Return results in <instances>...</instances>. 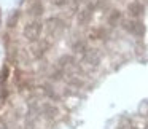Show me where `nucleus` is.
Instances as JSON below:
<instances>
[{"mask_svg":"<svg viewBox=\"0 0 148 129\" xmlns=\"http://www.w3.org/2000/svg\"><path fill=\"white\" fill-rule=\"evenodd\" d=\"M42 30H43V26L40 21H32L29 23L26 27H24V37H26L29 42H37L42 35Z\"/></svg>","mask_w":148,"mask_h":129,"instance_id":"f257e3e1","label":"nucleus"},{"mask_svg":"<svg viewBox=\"0 0 148 129\" xmlns=\"http://www.w3.org/2000/svg\"><path fill=\"white\" fill-rule=\"evenodd\" d=\"M64 30V23L59 18H49L46 21V32L49 37H56Z\"/></svg>","mask_w":148,"mask_h":129,"instance_id":"f03ea898","label":"nucleus"},{"mask_svg":"<svg viewBox=\"0 0 148 129\" xmlns=\"http://www.w3.org/2000/svg\"><path fill=\"white\" fill-rule=\"evenodd\" d=\"M83 62L88 65H91V67H97L99 62H100V58L94 49H89V51H86L83 54Z\"/></svg>","mask_w":148,"mask_h":129,"instance_id":"7ed1b4c3","label":"nucleus"},{"mask_svg":"<svg viewBox=\"0 0 148 129\" xmlns=\"http://www.w3.org/2000/svg\"><path fill=\"white\" fill-rule=\"evenodd\" d=\"M48 48H49V43L46 40H37V45L34 46V56L35 58H42L48 51Z\"/></svg>","mask_w":148,"mask_h":129,"instance_id":"20e7f679","label":"nucleus"},{"mask_svg":"<svg viewBox=\"0 0 148 129\" xmlns=\"http://www.w3.org/2000/svg\"><path fill=\"white\" fill-rule=\"evenodd\" d=\"M29 13L34 14V16H37V18L42 16L43 14V5H42L40 0H34L32 5H30V8H29Z\"/></svg>","mask_w":148,"mask_h":129,"instance_id":"39448f33","label":"nucleus"},{"mask_svg":"<svg viewBox=\"0 0 148 129\" xmlns=\"http://www.w3.org/2000/svg\"><path fill=\"white\" fill-rule=\"evenodd\" d=\"M129 13H131L132 16H140V14L143 13V7H142V3H138V2L131 3L129 5Z\"/></svg>","mask_w":148,"mask_h":129,"instance_id":"423d86ee","label":"nucleus"},{"mask_svg":"<svg viewBox=\"0 0 148 129\" xmlns=\"http://www.w3.org/2000/svg\"><path fill=\"white\" fill-rule=\"evenodd\" d=\"M89 16H91V13H89V10H83L80 14H78V23L80 24H83V23H86L88 19H89Z\"/></svg>","mask_w":148,"mask_h":129,"instance_id":"0eeeda50","label":"nucleus"},{"mask_svg":"<svg viewBox=\"0 0 148 129\" xmlns=\"http://www.w3.org/2000/svg\"><path fill=\"white\" fill-rule=\"evenodd\" d=\"M54 7H64V5L69 3V0H49Z\"/></svg>","mask_w":148,"mask_h":129,"instance_id":"6e6552de","label":"nucleus"},{"mask_svg":"<svg viewBox=\"0 0 148 129\" xmlns=\"http://www.w3.org/2000/svg\"><path fill=\"white\" fill-rule=\"evenodd\" d=\"M0 129H8V128H7V126H5V124H3V123H0Z\"/></svg>","mask_w":148,"mask_h":129,"instance_id":"1a4fd4ad","label":"nucleus"}]
</instances>
